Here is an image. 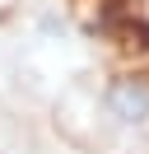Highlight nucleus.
Listing matches in <instances>:
<instances>
[{"mask_svg": "<svg viewBox=\"0 0 149 154\" xmlns=\"http://www.w3.org/2000/svg\"><path fill=\"white\" fill-rule=\"evenodd\" d=\"M102 107H107V117L121 122V126H144L149 122V84H140V79H117V84L102 94Z\"/></svg>", "mask_w": 149, "mask_h": 154, "instance_id": "obj_1", "label": "nucleus"}]
</instances>
